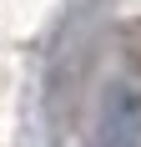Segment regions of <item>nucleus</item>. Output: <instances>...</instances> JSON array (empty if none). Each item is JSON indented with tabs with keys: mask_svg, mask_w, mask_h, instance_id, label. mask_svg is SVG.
<instances>
[{
	"mask_svg": "<svg viewBox=\"0 0 141 147\" xmlns=\"http://www.w3.org/2000/svg\"><path fill=\"white\" fill-rule=\"evenodd\" d=\"M96 147H141V96L131 86H111L96 122Z\"/></svg>",
	"mask_w": 141,
	"mask_h": 147,
	"instance_id": "nucleus-1",
	"label": "nucleus"
}]
</instances>
